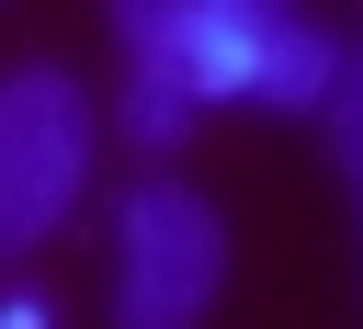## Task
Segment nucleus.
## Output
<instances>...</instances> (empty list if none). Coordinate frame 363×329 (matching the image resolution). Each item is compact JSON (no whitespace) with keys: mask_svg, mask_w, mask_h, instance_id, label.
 <instances>
[{"mask_svg":"<svg viewBox=\"0 0 363 329\" xmlns=\"http://www.w3.org/2000/svg\"><path fill=\"white\" fill-rule=\"evenodd\" d=\"M91 193V102L68 68L0 79V261H34Z\"/></svg>","mask_w":363,"mask_h":329,"instance_id":"f257e3e1","label":"nucleus"},{"mask_svg":"<svg viewBox=\"0 0 363 329\" xmlns=\"http://www.w3.org/2000/svg\"><path fill=\"white\" fill-rule=\"evenodd\" d=\"M227 284V216L182 182H136L113 204V329H204Z\"/></svg>","mask_w":363,"mask_h":329,"instance_id":"f03ea898","label":"nucleus"},{"mask_svg":"<svg viewBox=\"0 0 363 329\" xmlns=\"http://www.w3.org/2000/svg\"><path fill=\"white\" fill-rule=\"evenodd\" d=\"M329 79H340V45H329L318 23H272L261 68H250V102H272V113H318Z\"/></svg>","mask_w":363,"mask_h":329,"instance_id":"7ed1b4c3","label":"nucleus"},{"mask_svg":"<svg viewBox=\"0 0 363 329\" xmlns=\"http://www.w3.org/2000/svg\"><path fill=\"white\" fill-rule=\"evenodd\" d=\"M193 79L182 68H159V57H136V79H125V136L136 147H170V136H193Z\"/></svg>","mask_w":363,"mask_h":329,"instance_id":"20e7f679","label":"nucleus"},{"mask_svg":"<svg viewBox=\"0 0 363 329\" xmlns=\"http://www.w3.org/2000/svg\"><path fill=\"white\" fill-rule=\"evenodd\" d=\"M318 113H329V136H340V159L363 170V45H340V79H329V102H318Z\"/></svg>","mask_w":363,"mask_h":329,"instance_id":"39448f33","label":"nucleus"},{"mask_svg":"<svg viewBox=\"0 0 363 329\" xmlns=\"http://www.w3.org/2000/svg\"><path fill=\"white\" fill-rule=\"evenodd\" d=\"M102 11H113V34H125V57H159V45H170V23H182L193 0H102Z\"/></svg>","mask_w":363,"mask_h":329,"instance_id":"423d86ee","label":"nucleus"},{"mask_svg":"<svg viewBox=\"0 0 363 329\" xmlns=\"http://www.w3.org/2000/svg\"><path fill=\"white\" fill-rule=\"evenodd\" d=\"M0 329H57V306H45L34 284H0Z\"/></svg>","mask_w":363,"mask_h":329,"instance_id":"0eeeda50","label":"nucleus"},{"mask_svg":"<svg viewBox=\"0 0 363 329\" xmlns=\"http://www.w3.org/2000/svg\"><path fill=\"white\" fill-rule=\"evenodd\" d=\"M238 11H261V23H284V11H295V0H238Z\"/></svg>","mask_w":363,"mask_h":329,"instance_id":"6e6552de","label":"nucleus"}]
</instances>
